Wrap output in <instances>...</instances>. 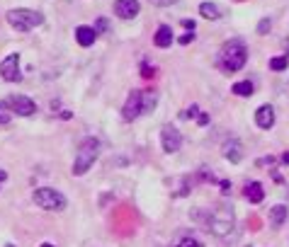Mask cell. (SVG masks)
Segmentation results:
<instances>
[{
	"label": "cell",
	"instance_id": "1",
	"mask_svg": "<svg viewBox=\"0 0 289 247\" xmlns=\"http://www.w3.org/2000/svg\"><path fill=\"white\" fill-rule=\"evenodd\" d=\"M233 228H236V213H233V208L226 206V204H219V206L211 208L209 218H207V230H209L211 235L226 240L233 233Z\"/></svg>",
	"mask_w": 289,
	"mask_h": 247
},
{
	"label": "cell",
	"instance_id": "2",
	"mask_svg": "<svg viewBox=\"0 0 289 247\" xmlns=\"http://www.w3.org/2000/svg\"><path fill=\"white\" fill-rule=\"evenodd\" d=\"M246 61H248V49H246V44L240 39H231L226 41L219 51V66L226 73H236L246 66Z\"/></svg>",
	"mask_w": 289,
	"mask_h": 247
},
{
	"label": "cell",
	"instance_id": "3",
	"mask_svg": "<svg viewBox=\"0 0 289 247\" xmlns=\"http://www.w3.org/2000/svg\"><path fill=\"white\" fill-rule=\"evenodd\" d=\"M98 158H100V141L98 139H83L78 150H76V160H73V170H70V172H73L76 177H83V175L95 165V160Z\"/></svg>",
	"mask_w": 289,
	"mask_h": 247
},
{
	"label": "cell",
	"instance_id": "4",
	"mask_svg": "<svg viewBox=\"0 0 289 247\" xmlns=\"http://www.w3.org/2000/svg\"><path fill=\"white\" fill-rule=\"evenodd\" d=\"M5 20H8V24H10L12 30L30 32L34 27L44 24V15L37 10H27V8H15V10H10L5 15Z\"/></svg>",
	"mask_w": 289,
	"mask_h": 247
},
{
	"label": "cell",
	"instance_id": "5",
	"mask_svg": "<svg viewBox=\"0 0 289 247\" xmlns=\"http://www.w3.org/2000/svg\"><path fill=\"white\" fill-rule=\"evenodd\" d=\"M32 201L37 204L44 211H63L66 208V197L61 194L59 189H51V187H39L32 191Z\"/></svg>",
	"mask_w": 289,
	"mask_h": 247
},
{
	"label": "cell",
	"instance_id": "6",
	"mask_svg": "<svg viewBox=\"0 0 289 247\" xmlns=\"http://www.w3.org/2000/svg\"><path fill=\"white\" fill-rule=\"evenodd\" d=\"M141 114H146V109H143V90H131L127 102H124L122 117H124V121H134Z\"/></svg>",
	"mask_w": 289,
	"mask_h": 247
},
{
	"label": "cell",
	"instance_id": "7",
	"mask_svg": "<svg viewBox=\"0 0 289 247\" xmlns=\"http://www.w3.org/2000/svg\"><path fill=\"white\" fill-rule=\"evenodd\" d=\"M0 75L5 83H20L22 73H20V53H8L5 59L0 61Z\"/></svg>",
	"mask_w": 289,
	"mask_h": 247
},
{
	"label": "cell",
	"instance_id": "8",
	"mask_svg": "<svg viewBox=\"0 0 289 247\" xmlns=\"http://www.w3.org/2000/svg\"><path fill=\"white\" fill-rule=\"evenodd\" d=\"M8 104H10L12 114H17V117H32V114L37 112L34 99H30L27 95H10V97H8Z\"/></svg>",
	"mask_w": 289,
	"mask_h": 247
},
{
	"label": "cell",
	"instance_id": "9",
	"mask_svg": "<svg viewBox=\"0 0 289 247\" xmlns=\"http://www.w3.org/2000/svg\"><path fill=\"white\" fill-rule=\"evenodd\" d=\"M160 143H163L165 153H178L180 146H182V133L173 124H165L163 131H160Z\"/></svg>",
	"mask_w": 289,
	"mask_h": 247
},
{
	"label": "cell",
	"instance_id": "10",
	"mask_svg": "<svg viewBox=\"0 0 289 247\" xmlns=\"http://www.w3.org/2000/svg\"><path fill=\"white\" fill-rule=\"evenodd\" d=\"M139 10H141L139 0H117L114 3V12H117V17H122V20H134L139 15Z\"/></svg>",
	"mask_w": 289,
	"mask_h": 247
},
{
	"label": "cell",
	"instance_id": "11",
	"mask_svg": "<svg viewBox=\"0 0 289 247\" xmlns=\"http://www.w3.org/2000/svg\"><path fill=\"white\" fill-rule=\"evenodd\" d=\"M255 124H258L260 129H272L275 126V109H272V104L258 107V112H255Z\"/></svg>",
	"mask_w": 289,
	"mask_h": 247
},
{
	"label": "cell",
	"instance_id": "12",
	"mask_svg": "<svg viewBox=\"0 0 289 247\" xmlns=\"http://www.w3.org/2000/svg\"><path fill=\"white\" fill-rule=\"evenodd\" d=\"M224 158L229 160V162H233V165L243 160V146H240V141L231 139L224 143Z\"/></svg>",
	"mask_w": 289,
	"mask_h": 247
},
{
	"label": "cell",
	"instance_id": "13",
	"mask_svg": "<svg viewBox=\"0 0 289 247\" xmlns=\"http://www.w3.org/2000/svg\"><path fill=\"white\" fill-rule=\"evenodd\" d=\"M95 39H98V32L92 30V27H85V24L76 27V41H78L80 46H92Z\"/></svg>",
	"mask_w": 289,
	"mask_h": 247
},
{
	"label": "cell",
	"instance_id": "14",
	"mask_svg": "<svg viewBox=\"0 0 289 247\" xmlns=\"http://www.w3.org/2000/svg\"><path fill=\"white\" fill-rule=\"evenodd\" d=\"M173 30H170L168 24H160L158 30H156V37H153V44L158 46V49H168L170 44H173Z\"/></svg>",
	"mask_w": 289,
	"mask_h": 247
},
{
	"label": "cell",
	"instance_id": "15",
	"mask_svg": "<svg viewBox=\"0 0 289 247\" xmlns=\"http://www.w3.org/2000/svg\"><path fill=\"white\" fill-rule=\"evenodd\" d=\"M243 197L248 199L250 204H260V201L265 199V189H262L260 182H248L246 189H243Z\"/></svg>",
	"mask_w": 289,
	"mask_h": 247
},
{
	"label": "cell",
	"instance_id": "16",
	"mask_svg": "<svg viewBox=\"0 0 289 247\" xmlns=\"http://www.w3.org/2000/svg\"><path fill=\"white\" fill-rule=\"evenodd\" d=\"M287 216H289V208H287V206H282V204H277V206L270 208V223H272L275 228L284 226Z\"/></svg>",
	"mask_w": 289,
	"mask_h": 247
},
{
	"label": "cell",
	"instance_id": "17",
	"mask_svg": "<svg viewBox=\"0 0 289 247\" xmlns=\"http://www.w3.org/2000/svg\"><path fill=\"white\" fill-rule=\"evenodd\" d=\"M200 15L204 20H219L221 17V10L216 3H202L200 5Z\"/></svg>",
	"mask_w": 289,
	"mask_h": 247
},
{
	"label": "cell",
	"instance_id": "18",
	"mask_svg": "<svg viewBox=\"0 0 289 247\" xmlns=\"http://www.w3.org/2000/svg\"><path fill=\"white\" fill-rule=\"evenodd\" d=\"M253 83H250V80H240V83H236V85H233V88H231V92H233V95H238V97H250V95H253Z\"/></svg>",
	"mask_w": 289,
	"mask_h": 247
},
{
	"label": "cell",
	"instance_id": "19",
	"mask_svg": "<svg viewBox=\"0 0 289 247\" xmlns=\"http://www.w3.org/2000/svg\"><path fill=\"white\" fill-rule=\"evenodd\" d=\"M12 121V109L8 104V99H0V126H5V124H10Z\"/></svg>",
	"mask_w": 289,
	"mask_h": 247
},
{
	"label": "cell",
	"instance_id": "20",
	"mask_svg": "<svg viewBox=\"0 0 289 247\" xmlns=\"http://www.w3.org/2000/svg\"><path fill=\"white\" fill-rule=\"evenodd\" d=\"M156 102H158V95H156V92H149V90H143V109L151 112V109L156 107Z\"/></svg>",
	"mask_w": 289,
	"mask_h": 247
},
{
	"label": "cell",
	"instance_id": "21",
	"mask_svg": "<svg viewBox=\"0 0 289 247\" xmlns=\"http://www.w3.org/2000/svg\"><path fill=\"white\" fill-rule=\"evenodd\" d=\"M287 66H289L287 56H275V59H270V68L272 70H284Z\"/></svg>",
	"mask_w": 289,
	"mask_h": 247
},
{
	"label": "cell",
	"instance_id": "22",
	"mask_svg": "<svg viewBox=\"0 0 289 247\" xmlns=\"http://www.w3.org/2000/svg\"><path fill=\"white\" fill-rule=\"evenodd\" d=\"M175 247H204V245H202L197 237H182V240H180Z\"/></svg>",
	"mask_w": 289,
	"mask_h": 247
},
{
	"label": "cell",
	"instance_id": "23",
	"mask_svg": "<svg viewBox=\"0 0 289 247\" xmlns=\"http://www.w3.org/2000/svg\"><path fill=\"white\" fill-rule=\"evenodd\" d=\"M92 30H95V32H98V37H100V34H102V32H107V30H110V22H107V20H105V17H100V20H98V22H95V27H92Z\"/></svg>",
	"mask_w": 289,
	"mask_h": 247
},
{
	"label": "cell",
	"instance_id": "24",
	"mask_svg": "<svg viewBox=\"0 0 289 247\" xmlns=\"http://www.w3.org/2000/svg\"><path fill=\"white\" fill-rule=\"evenodd\" d=\"M141 75H143V78H153V75H156V68L149 66V63H141Z\"/></svg>",
	"mask_w": 289,
	"mask_h": 247
},
{
	"label": "cell",
	"instance_id": "25",
	"mask_svg": "<svg viewBox=\"0 0 289 247\" xmlns=\"http://www.w3.org/2000/svg\"><path fill=\"white\" fill-rule=\"evenodd\" d=\"M270 27H272V22H270L268 17H265V20H260V24H258V34H268Z\"/></svg>",
	"mask_w": 289,
	"mask_h": 247
},
{
	"label": "cell",
	"instance_id": "26",
	"mask_svg": "<svg viewBox=\"0 0 289 247\" xmlns=\"http://www.w3.org/2000/svg\"><path fill=\"white\" fill-rule=\"evenodd\" d=\"M151 3H153L156 8H170V5H175L178 0H151Z\"/></svg>",
	"mask_w": 289,
	"mask_h": 247
},
{
	"label": "cell",
	"instance_id": "27",
	"mask_svg": "<svg viewBox=\"0 0 289 247\" xmlns=\"http://www.w3.org/2000/svg\"><path fill=\"white\" fill-rule=\"evenodd\" d=\"M219 187H221V194H231V182L229 179H221Z\"/></svg>",
	"mask_w": 289,
	"mask_h": 247
},
{
	"label": "cell",
	"instance_id": "28",
	"mask_svg": "<svg viewBox=\"0 0 289 247\" xmlns=\"http://www.w3.org/2000/svg\"><path fill=\"white\" fill-rule=\"evenodd\" d=\"M197 112H200V107H197V104H192V107L187 109V112H185V114H182V117H197Z\"/></svg>",
	"mask_w": 289,
	"mask_h": 247
},
{
	"label": "cell",
	"instance_id": "29",
	"mask_svg": "<svg viewBox=\"0 0 289 247\" xmlns=\"http://www.w3.org/2000/svg\"><path fill=\"white\" fill-rule=\"evenodd\" d=\"M195 39V34H192V32H187V34H182V37H180V44H189V41Z\"/></svg>",
	"mask_w": 289,
	"mask_h": 247
},
{
	"label": "cell",
	"instance_id": "30",
	"mask_svg": "<svg viewBox=\"0 0 289 247\" xmlns=\"http://www.w3.org/2000/svg\"><path fill=\"white\" fill-rule=\"evenodd\" d=\"M182 27H185V30H189V32H195V27H197V24H195L192 20H182Z\"/></svg>",
	"mask_w": 289,
	"mask_h": 247
},
{
	"label": "cell",
	"instance_id": "31",
	"mask_svg": "<svg viewBox=\"0 0 289 247\" xmlns=\"http://www.w3.org/2000/svg\"><path fill=\"white\" fill-rule=\"evenodd\" d=\"M275 162V158L270 155V158H262V160H258V165H272Z\"/></svg>",
	"mask_w": 289,
	"mask_h": 247
},
{
	"label": "cell",
	"instance_id": "32",
	"mask_svg": "<svg viewBox=\"0 0 289 247\" xmlns=\"http://www.w3.org/2000/svg\"><path fill=\"white\" fill-rule=\"evenodd\" d=\"M197 121H200L202 126H204V124H209V117H207V114H200V117H197Z\"/></svg>",
	"mask_w": 289,
	"mask_h": 247
},
{
	"label": "cell",
	"instance_id": "33",
	"mask_svg": "<svg viewBox=\"0 0 289 247\" xmlns=\"http://www.w3.org/2000/svg\"><path fill=\"white\" fill-rule=\"evenodd\" d=\"M3 179H8V172H5V170H0V182H3Z\"/></svg>",
	"mask_w": 289,
	"mask_h": 247
},
{
	"label": "cell",
	"instance_id": "34",
	"mask_svg": "<svg viewBox=\"0 0 289 247\" xmlns=\"http://www.w3.org/2000/svg\"><path fill=\"white\" fill-rule=\"evenodd\" d=\"M282 162H287V165H289V153H284V155H282Z\"/></svg>",
	"mask_w": 289,
	"mask_h": 247
},
{
	"label": "cell",
	"instance_id": "35",
	"mask_svg": "<svg viewBox=\"0 0 289 247\" xmlns=\"http://www.w3.org/2000/svg\"><path fill=\"white\" fill-rule=\"evenodd\" d=\"M39 247H56V245H51V242H41Z\"/></svg>",
	"mask_w": 289,
	"mask_h": 247
},
{
	"label": "cell",
	"instance_id": "36",
	"mask_svg": "<svg viewBox=\"0 0 289 247\" xmlns=\"http://www.w3.org/2000/svg\"><path fill=\"white\" fill-rule=\"evenodd\" d=\"M5 247H15V245H12V242H8V245H5Z\"/></svg>",
	"mask_w": 289,
	"mask_h": 247
}]
</instances>
